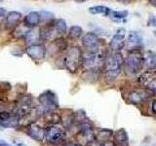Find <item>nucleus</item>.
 <instances>
[{"mask_svg":"<svg viewBox=\"0 0 156 146\" xmlns=\"http://www.w3.org/2000/svg\"><path fill=\"white\" fill-rule=\"evenodd\" d=\"M124 61L125 60L120 52H114L108 57H106L105 71L107 80L112 81L116 79L117 76L120 74L122 67L124 66Z\"/></svg>","mask_w":156,"mask_h":146,"instance_id":"nucleus-1","label":"nucleus"},{"mask_svg":"<svg viewBox=\"0 0 156 146\" xmlns=\"http://www.w3.org/2000/svg\"><path fill=\"white\" fill-rule=\"evenodd\" d=\"M106 56L105 53L97 51L90 52L87 51L83 55V63L82 65L86 71H98L101 66L105 65Z\"/></svg>","mask_w":156,"mask_h":146,"instance_id":"nucleus-2","label":"nucleus"},{"mask_svg":"<svg viewBox=\"0 0 156 146\" xmlns=\"http://www.w3.org/2000/svg\"><path fill=\"white\" fill-rule=\"evenodd\" d=\"M63 65L70 73H75L83 63V54L80 48L72 46L62 57Z\"/></svg>","mask_w":156,"mask_h":146,"instance_id":"nucleus-3","label":"nucleus"},{"mask_svg":"<svg viewBox=\"0 0 156 146\" xmlns=\"http://www.w3.org/2000/svg\"><path fill=\"white\" fill-rule=\"evenodd\" d=\"M143 66V54L134 52L130 54L124 61V70L128 75H135L139 73Z\"/></svg>","mask_w":156,"mask_h":146,"instance_id":"nucleus-4","label":"nucleus"},{"mask_svg":"<svg viewBox=\"0 0 156 146\" xmlns=\"http://www.w3.org/2000/svg\"><path fill=\"white\" fill-rule=\"evenodd\" d=\"M38 100L40 102V106L45 111V113H50L58 107V99L55 92L51 91H46L39 96ZM45 114V115H46Z\"/></svg>","mask_w":156,"mask_h":146,"instance_id":"nucleus-5","label":"nucleus"},{"mask_svg":"<svg viewBox=\"0 0 156 146\" xmlns=\"http://www.w3.org/2000/svg\"><path fill=\"white\" fill-rule=\"evenodd\" d=\"M66 137L65 130L60 128V127L50 126L48 129H46V140L47 142L51 144H57L61 142Z\"/></svg>","mask_w":156,"mask_h":146,"instance_id":"nucleus-6","label":"nucleus"},{"mask_svg":"<svg viewBox=\"0 0 156 146\" xmlns=\"http://www.w3.org/2000/svg\"><path fill=\"white\" fill-rule=\"evenodd\" d=\"M82 43L87 51L97 52L99 51L100 47V39L94 32H88L82 37Z\"/></svg>","mask_w":156,"mask_h":146,"instance_id":"nucleus-7","label":"nucleus"},{"mask_svg":"<svg viewBox=\"0 0 156 146\" xmlns=\"http://www.w3.org/2000/svg\"><path fill=\"white\" fill-rule=\"evenodd\" d=\"M26 52L27 56L35 61H40L46 57V49L40 44H31L27 48Z\"/></svg>","mask_w":156,"mask_h":146,"instance_id":"nucleus-8","label":"nucleus"},{"mask_svg":"<svg viewBox=\"0 0 156 146\" xmlns=\"http://www.w3.org/2000/svg\"><path fill=\"white\" fill-rule=\"evenodd\" d=\"M125 29L118 28L116 30L115 34L112 36L109 42V47L112 51L119 52L122 48L125 46Z\"/></svg>","mask_w":156,"mask_h":146,"instance_id":"nucleus-9","label":"nucleus"},{"mask_svg":"<svg viewBox=\"0 0 156 146\" xmlns=\"http://www.w3.org/2000/svg\"><path fill=\"white\" fill-rule=\"evenodd\" d=\"M151 91L145 90V89H140V90H135L133 92H131L128 96V100L131 103L138 104L140 102H144L145 100H147L149 97L151 96Z\"/></svg>","mask_w":156,"mask_h":146,"instance_id":"nucleus-10","label":"nucleus"},{"mask_svg":"<svg viewBox=\"0 0 156 146\" xmlns=\"http://www.w3.org/2000/svg\"><path fill=\"white\" fill-rule=\"evenodd\" d=\"M27 134L35 141H43L46 139V130L37 125H30L27 130Z\"/></svg>","mask_w":156,"mask_h":146,"instance_id":"nucleus-11","label":"nucleus"},{"mask_svg":"<svg viewBox=\"0 0 156 146\" xmlns=\"http://www.w3.org/2000/svg\"><path fill=\"white\" fill-rule=\"evenodd\" d=\"M141 44H143V36L138 31H131L125 42V45L128 48H131L132 51L138 50Z\"/></svg>","mask_w":156,"mask_h":146,"instance_id":"nucleus-12","label":"nucleus"},{"mask_svg":"<svg viewBox=\"0 0 156 146\" xmlns=\"http://www.w3.org/2000/svg\"><path fill=\"white\" fill-rule=\"evenodd\" d=\"M40 15L38 12H30L28 13L23 19L24 26H27L28 28H33L37 26L40 22Z\"/></svg>","mask_w":156,"mask_h":146,"instance_id":"nucleus-13","label":"nucleus"},{"mask_svg":"<svg viewBox=\"0 0 156 146\" xmlns=\"http://www.w3.org/2000/svg\"><path fill=\"white\" fill-rule=\"evenodd\" d=\"M114 142L118 146H128L129 137L127 131L124 129H120L114 134Z\"/></svg>","mask_w":156,"mask_h":146,"instance_id":"nucleus-14","label":"nucleus"},{"mask_svg":"<svg viewBox=\"0 0 156 146\" xmlns=\"http://www.w3.org/2000/svg\"><path fill=\"white\" fill-rule=\"evenodd\" d=\"M112 135H113V131L107 129H98L95 131V138L101 143L108 141Z\"/></svg>","mask_w":156,"mask_h":146,"instance_id":"nucleus-15","label":"nucleus"},{"mask_svg":"<svg viewBox=\"0 0 156 146\" xmlns=\"http://www.w3.org/2000/svg\"><path fill=\"white\" fill-rule=\"evenodd\" d=\"M143 61H144V65L152 69V68L156 67V55L152 52H146L143 54Z\"/></svg>","mask_w":156,"mask_h":146,"instance_id":"nucleus-16","label":"nucleus"},{"mask_svg":"<svg viewBox=\"0 0 156 146\" xmlns=\"http://www.w3.org/2000/svg\"><path fill=\"white\" fill-rule=\"evenodd\" d=\"M22 19V14L20 12L12 11L6 15V24L8 26H15Z\"/></svg>","mask_w":156,"mask_h":146,"instance_id":"nucleus-17","label":"nucleus"},{"mask_svg":"<svg viewBox=\"0 0 156 146\" xmlns=\"http://www.w3.org/2000/svg\"><path fill=\"white\" fill-rule=\"evenodd\" d=\"M20 119L19 117L16 115H12L11 117H9L8 119L0 121V125H1L2 128H16L20 124Z\"/></svg>","mask_w":156,"mask_h":146,"instance_id":"nucleus-18","label":"nucleus"},{"mask_svg":"<svg viewBox=\"0 0 156 146\" xmlns=\"http://www.w3.org/2000/svg\"><path fill=\"white\" fill-rule=\"evenodd\" d=\"M26 41L27 43H28L29 45H31V44H35V42L38 40L39 38H41V30H36V29H34V30H30V31H27L26 33Z\"/></svg>","mask_w":156,"mask_h":146,"instance_id":"nucleus-19","label":"nucleus"},{"mask_svg":"<svg viewBox=\"0 0 156 146\" xmlns=\"http://www.w3.org/2000/svg\"><path fill=\"white\" fill-rule=\"evenodd\" d=\"M111 12V10L104 6V5H97V6H93L89 8V13L93 14V15H97V14H102L105 16H109V14Z\"/></svg>","mask_w":156,"mask_h":146,"instance_id":"nucleus-20","label":"nucleus"},{"mask_svg":"<svg viewBox=\"0 0 156 146\" xmlns=\"http://www.w3.org/2000/svg\"><path fill=\"white\" fill-rule=\"evenodd\" d=\"M66 43L65 40H63V38L62 39V38H58L57 40H55L50 45L49 51H52L53 49H55V51H54V53H53V55H54V54H56L58 52H61L62 50H63V49L66 48Z\"/></svg>","mask_w":156,"mask_h":146,"instance_id":"nucleus-21","label":"nucleus"},{"mask_svg":"<svg viewBox=\"0 0 156 146\" xmlns=\"http://www.w3.org/2000/svg\"><path fill=\"white\" fill-rule=\"evenodd\" d=\"M127 16H128V11H126V10H124V11H112L111 10V12H110L108 17L113 22L119 23L122 21V19H126Z\"/></svg>","mask_w":156,"mask_h":146,"instance_id":"nucleus-22","label":"nucleus"},{"mask_svg":"<svg viewBox=\"0 0 156 146\" xmlns=\"http://www.w3.org/2000/svg\"><path fill=\"white\" fill-rule=\"evenodd\" d=\"M68 35L72 39H78L83 35V29L78 26H73L69 28Z\"/></svg>","mask_w":156,"mask_h":146,"instance_id":"nucleus-23","label":"nucleus"},{"mask_svg":"<svg viewBox=\"0 0 156 146\" xmlns=\"http://www.w3.org/2000/svg\"><path fill=\"white\" fill-rule=\"evenodd\" d=\"M46 117V121L47 123H49L51 126H55L58 125L61 122V117L58 116L56 113H53V112H50V113H47L45 115Z\"/></svg>","mask_w":156,"mask_h":146,"instance_id":"nucleus-24","label":"nucleus"},{"mask_svg":"<svg viewBox=\"0 0 156 146\" xmlns=\"http://www.w3.org/2000/svg\"><path fill=\"white\" fill-rule=\"evenodd\" d=\"M55 28L58 33H65L67 30V26L65 19H60L55 23Z\"/></svg>","mask_w":156,"mask_h":146,"instance_id":"nucleus-25","label":"nucleus"},{"mask_svg":"<svg viewBox=\"0 0 156 146\" xmlns=\"http://www.w3.org/2000/svg\"><path fill=\"white\" fill-rule=\"evenodd\" d=\"M39 15H40V19H43V21H51V19L55 18L53 13L47 12V11H40L39 12Z\"/></svg>","mask_w":156,"mask_h":146,"instance_id":"nucleus-26","label":"nucleus"},{"mask_svg":"<svg viewBox=\"0 0 156 146\" xmlns=\"http://www.w3.org/2000/svg\"><path fill=\"white\" fill-rule=\"evenodd\" d=\"M151 109H152V112L153 113L156 114V99H154L152 101V104H151Z\"/></svg>","mask_w":156,"mask_h":146,"instance_id":"nucleus-27","label":"nucleus"},{"mask_svg":"<svg viewBox=\"0 0 156 146\" xmlns=\"http://www.w3.org/2000/svg\"><path fill=\"white\" fill-rule=\"evenodd\" d=\"M0 146H14V145L9 144V143H7L4 139H1V140H0Z\"/></svg>","mask_w":156,"mask_h":146,"instance_id":"nucleus-28","label":"nucleus"},{"mask_svg":"<svg viewBox=\"0 0 156 146\" xmlns=\"http://www.w3.org/2000/svg\"><path fill=\"white\" fill-rule=\"evenodd\" d=\"M101 146H114V144H113V142H110V141H106V142L102 143Z\"/></svg>","mask_w":156,"mask_h":146,"instance_id":"nucleus-29","label":"nucleus"},{"mask_svg":"<svg viewBox=\"0 0 156 146\" xmlns=\"http://www.w3.org/2000/svg\"><path fill=\"white\" fill-rule=\"evenodd\" d=\"M149 2L154 8H156V0H149Z\"/></svg>","mask_w":156,"mask_h":146,"instance_id":"nucleus-30","label":"nucleus"},{"mask_svg":"<svg viewBox=\"0 0 156 146\" xmlns=\"http://www.w3.org/2000/svg\"><path fill=\"white\" fill-rule=\"evenodd\" d=\"M0 11H1V17H5V16H4V13H5V10H4L3 8H1V9H0Z\"/></svg>","mask_w":156,"mask_h":146,"instance_id":"nucleus-31","label":"nucleus"},{"mask_svg":"<svg viewBox=\"0 0 156 146\" xmlns=\"http://www.w3.org/2000/svg\"><path fill=\"white\" fill-rule=\"evenodd\" d=\"M69 146H82L81 144H79V143H71Z\"/></svg>","mask_w":156,"mask_h":146,"instance_id":"nucleus-32","label":"nucleus"},{"mask_svg":"<svg viewBox=\"0 0 156 146\" xmlns=\"http://www.w3.org/2000/svg\"><path fill=\"white\" fill-rule=\"evenodd\" d=\"M153 35H154V36L156 37V29H155V30L153 31Z\"/></svg>","mask_w":156,"mask_h":146,"instance_id":"nucleus-33","label":"nucleus"},{"mask_svg":"<svg viewBox=\"0 0 156 146\" xmlns=\"http://www.w3.org/2000/svg\"><path fill=\"white\" fill-rule=\"evenodd\" d=\"M77 1H78V0H77ZM79 1H82V0H79Z\"/></svg>","mask_w":156,"mask_h":146,"instance_id":"nucleus-34","label":"nucleus"}]
</instances>
